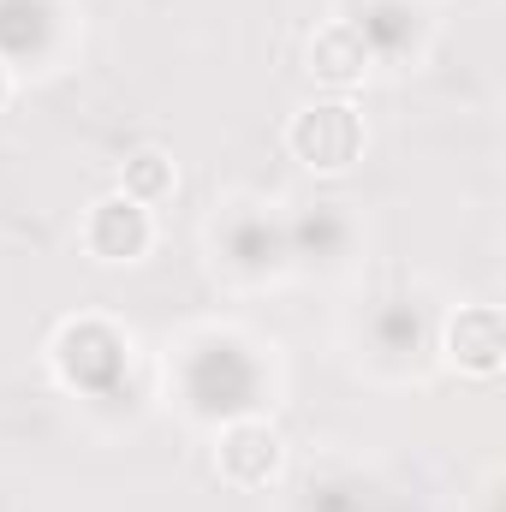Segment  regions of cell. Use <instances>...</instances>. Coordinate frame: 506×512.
I'll return each mask as SVG.
<instances>
[{"instance_id":"2","label":"cell","mask_w":506,"mask_h":512,"mask_svg":"<svg viewBox=\"0 0 506 512\" xmlns=\"http://www.w3.org/2000/svg\"><path fill=\"white\" fill-rule=\"evenodd\" d=\"M78 239H84V251L96 256V262H108V268H120V262H143L149 245H155V215H149L143 203H131L126 191H108V197L90 203Z\"/></svg>"},{"instance_id":"1","label":"cell","mask_w":506,"mask_h":512,"mask_svg":"<svg viewBox=\"0 0 506 512\" xmlns=\"http://www.w3.org/2000/svg\"><path fill=\"white\" fill-rule=\"evenodd\" d=\"M286 149H292L298 167H310V173H322V179H340V173H352V167L364 161L370 126H364V114H358L346 96L310 102V108H298V114L286 120Z\"/></svg>"},{"instance_id":"3","label":"cell","mask_w":506,"mask_h":512,"mask_svg":"<svg viewBox=\"0 0 506 512\" xmlns=\"http://www.w3.org/2000/svg\"><path fill=\"white\" fill-rule=\"evenodd\" d=\"M280 465H286V441L262 417H233L215 441V471L233 489H268L280 477Z\"/></svg>"},{"instance_id":"7","label":"cell","mask_w":506,"mask_h":512,"mask_svg":"<svg viewBox=\"0 0 506 512\" xmlns=\"http://www.w3.org/2000/svg\"><path fill=\"white\" fill-rule=\"evenodd\" d=\"M12 102V72H6V60H0V108Z\"/></svg>"},{"instance_id":"5","label":"cell","mask_w":506,"mask_h":512,"mask_svg":"<svg viewBox=\"0 0 506 512\" xmlns=\"http://www.w3.org/2000/svg\"><path fill=\"white\" fill-rule=\"evenodd\" d=\"M310 78L316 84H328V90H352V84H364L370 78V36H364V24H352V18H334V24H322L316 36H310Z\"/></svg>"},{"instance_id":"4","label":"cell","mask_w":506,"mask_h":512,"mask_svg":"<svg viewBox=\"0 0 506 512\" xmlns=\"http://www.w3.org/2000/svg\"><path fill=\"white\" fill-rule=\"evenodd\" d=\"M441 352H447V364H453L459 376H471V382H495L501 364H506V316H501V304H465V310L447 322Z\"/></svg>"},{"instance_id":"6","label":"cell","mask_w":506,"mask_h":512,"mask_svg":"<svg viewBox=\"0 0 506 512\" xmlns=\"http://www.w3.org/2000/svg\"><path fill=\"white\" fill-rule=\"evenodd\" d=\"M173 185H179V167H173V155L155 149V143L131 149L126 167H120V191H126L131 203H143V209H155L161 197H173Z\"/></svg>"}]
</instances>
